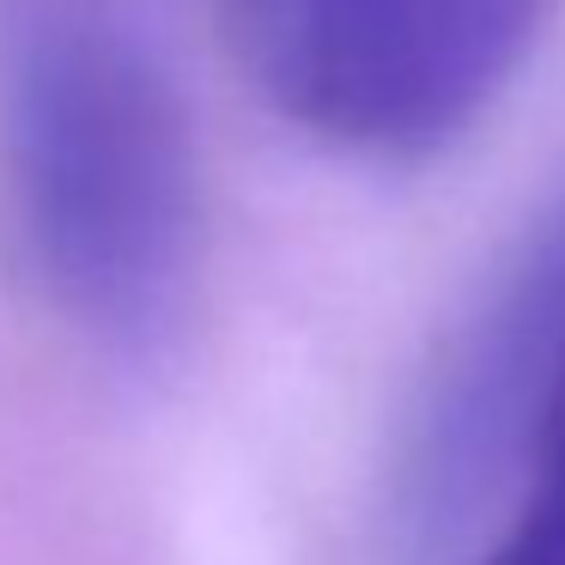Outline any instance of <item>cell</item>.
I'll list each match as a JSON object with an SVG mask.
<instances>
[{"instance_id": "cell-1", "label": "cell", "mask_w": 565, "mask_h": 565, "mask_svg": "<svg viewBox=\"0 0 565 565\" xmlns=\"http://www.w3.org/2000/svg\"><path fill=\"white\" fill-rule=\"evenodd\" d=\"M0 140L50 298L92 334L152 341L195 274L201 183L135 0H0Z\"/></svg>"}, {"instance_id": "cell-2", "label": "cell", "mask_w": 565, "mask_h": 565, "mask_svg": "<svg viewBox=\"0 0 565 565\" xmlns=\"http://www.w3.org/2000/svg\"><path fill=\"white\" fill-rule=\"evenodd\" d=\"M553 0H220L249 86L292 128L426 159L516 79Z\"/></svg>"}, {"instance_id": "cell-3", "label": "cell", "mask_w": 565, "mask_h": 565, "mask_svg": "<svg viewBox=\"0 0 565 565\" xmlns=\"http://www.w3.org/2000/svg\"><path fill=\"white\" fill-rule=\"evenodd\" d=\"M565 390V189L504 256L462 317L407 426L402 516L450 541L480 499L523 475L553 395Z\"/></svg>"}, {"instance_id": "cell-4", "label": "cell", "mask_w": 565, "mask_h": 565, "mask_svg": "<svg viewBox=\"0 0 565 565\" xmlns=\"http://www.w3.org/2000/svg\"><path fill=\"white\" fill-rule=\"evenodd\" d=\"M480 565H565V390L553 395L541 438L516 475V511Z\"/></svg>"}]
</instances>
